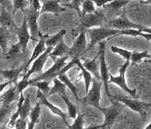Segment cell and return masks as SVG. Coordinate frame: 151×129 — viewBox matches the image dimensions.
Returning <instances> with one entry per match:
<instances>
[{"label": "cell", "mask_w": 151, "mask_h": 129, "mask_svg": "<svg viewBox=\"0 0 151 129\" xmlns=\"http://www.w3.org/2000/svg\"><path fill=\"white\" fill-rule=\"evenodd\" d=\"M46 48H47V47H46V37L43 36V37H42V38L40 39L39 40L37 41L36 46H35V48L33 49V53H32L31 57H30V58L29 59L27 64H25V65H24V74L28 71V68L29 67L30 64H32L33 61L36 60L37 58L39 57L44 52L46 51Z\"/></svg>", "instance_id": "obj_15"}, {"label": "cell", "mask_w": 151, "mask_h": 129, "mask_svg": "<svg viewBox=\"0 0 151 129\" xmlns=\"http://www.w3.org/2000/svg\"><path fill=\"white\" fill-rule=\"evenodd\" d=\"M61 98H62L63 100L64 101L66 106H67L68 116L71 119H72L74 120V119L76 118L77 114H78V109H77V107H76V106L75 104H73V103L70 101L69 98L67 96V95H66V96H62Z\"/></svg>", "instance_id": "obj_28"}, {"label": "cell", "mask_w": 151, "mask_h": 129, "mask_svg": "<svg viewBox=\"0 0 151 129\" xmlns=\"http://www.w3.org/2000/svg\"><path fill=\"white\" fill-rule=\"evenodd\" d=\"M19 97L20 94L17 93V86L14 85L13 86L10 87L7 91L0 95V106H11V104L14 101H17Z\"/></svg>", "instance_id": "obj_17"}, {"label": "cell", "mask_w": 151, "mask_h": 129, "mask_svg": "<svg viewBox=\"0 0 151 129\" xmlns=\"http://www.w3.org/2000/svg\"><path fill=\"white\" fill-rule=\"evenodd\" d=\"M67 34V30L62 29L60 30L58 33H56L55 35H52L50 37L46 39V47H52L55 48L56 45L59 44V42L63 40L64 35Z\"/></svg>", "instance_id": "obj_26"}, {"label": "cell", "mask_w": 151, "mask_h": 129, "mask_svg": "<svg viewBox=\"0 0 151 129\" xmlns=\"http://www.w3.org/2000/svg\"><path fill=\"white\" fill-rule=\"evenodd\" d=\"M0 129H1V128H0Z\"/></svg>", "instance_id": "obj_51"}, {"label": "cell", "mask_w": 151, "mask_h": 129, "mask_svg": "<svg viewBox=\"0 0 151 129\" xmlns=\"http://www.w3.org/2000/svg\"><path fill=\"white\" fill-rule=\"evenodd\" d=\"M108 129H111V128H108Z\"/></svg>", "instance_id": "obj_49"}, {"label": "cell", "mask_w": 151, "mask_h": 129, "mask_svg": "<svg viewBox=\"0 0 151 129\" xmlns=\"http://www.w3.org/2000/svg\"><path fill=\"white\" fill-rule=\"evenodd\" d=\"M24 16L27 19L29 29L30 35H31V40L34 41H38V37L41 36V34L39 32V28H38V23H37V19L39 16V13L34 11V10L30 6L24 11Z\"/></svg>", "instance_id": "obj_8"}, {"label": "cell", "mask_w": 151, "mask_h": 129, "mask_svg": "<svg viewBox=\"0 0 151 129\" xmlns=\"http://www.w3.org/2000/svg\"><path fill=\"white\" fill-rule=\"evenodd\" d=\"M41 106L42 105L39 103H37L35 106H33L29 116V121L35 124L37 123L38 119H39L40 115H41Z\"/></svg>", "instance_id": "obj_37"}, {"label": "cell", "mask_w": 151, "mask_h": 129, "mask_svg": "<svg viewBox=\"0 0 151 129\" xmlns=\"http://www.w3.org/2000/svg\"><path fill=\"white\" fill-rule=\"evenodd\" d=\"M81 4H82V2H81V1H73L72 3H69L68 4H67L66 6H68L73 9L76 10V11L80 16V19H81Z\"/></svg>", "instance_id": "obj_41"}, {"label": "cell", "mask_w": 151, "mask_h": 129, "mask_svg": "<svg viewBox=\"0 0 151 129\" xmlns=\"http://www.w3.org/2000/svg\"><path fill=\"white\" fill-rule=\"evenodd\" d=\"M70 48L67 45L64 40H63L59 42L58 45H56L55 48H53V50L50 54V57H56L57 59L60 57H63L68 55Z\"/></svg>", "instance_id": "obj_21"}, {"label": "cell", "mask_w": 151, "mask_h": 129, "mask_svg": "<svg viewBox=\"0 0 151 129\" xmlns=\"http://www.w3.org/2000/svg\"><path fill=\"white\" fill-rule=\"evenodd\" d=\"M141 31L142 32H145V33H150L151 34V28H142L141 29Z\"/></svg>", "instance_id": "obj_47"}, {"label": "cell", "mask_w": 151, "mask_h": 129, "mask_svg": "<svg viewBox=\"0 0 151 129\" xmlns=\"http://www.w3.org/2000/svg\"><path fill=\"white\" fill-rule=\"evenodd\" d=\"M37 103H39L41 105L46 106L54 115L59 116L63 119V121L65 123L66 125L68 127L69 124L67 123V120H66V117L68 116V114L63 112L62 110L59 108L58 106L53 105L52 103L47 99V95H46L45 94H43L42 92H41L40 90H37Z\"/></svg>", "instance_id": "obj_14"}, {"label": "cell", "mask_w": 151, "mask_h": 129, "mask_svg": "<svg viewBox=\"0 0 151 129\" xmlns=\"http://www.w3.org/2000/svg\"><path fill=\"white\" fill-rule=\"evenodd\" d=\"M68 59H69L68 56L58 58L56 61H55L54 64L49 69H47L46 72H43L42 74H40L39 76L36 77V78L30 79V82H36V81H46V82H52L55 78L58 77L61 69L67 64L66 62L68 61Z\"/></svg>", "instance_id": "obj_5"}, {"label": "cell", "mask_w": 151, "mask_h": 129, "mask_svg": "<svg viewBox=\"0 0 151 129\" xmlns=\"http://www.w3.org/2000/svg\"><path fill=\"white\" fill-rule=\"evenodd\" d=\"M81 62H82L83 66L96 77V80L101 81L100 74H99V61L98 54L96 55L92 60H87V59L83 58Z\"/></svg>", "instance_id": "obj_18"}, {"label": "cell", "mask_w": 151, "mask_h": 129, "mask_svg": "<svg viewBox=\"0 0 151 129\" xmlns=\"http://www.w3.org/2000/svg\"><path fill=\"white\" fill-rule=\"evenodd\" d=\"M93 3L95 4V6L99 8H102L106 5V3H108V1H102V0H95L93 1Z\"/></svg>", "instance_id": "obj_43"}, {"label": "cell", "mask_w": 151, "mask_h": 129, "mask_svg": "<svg viewBox=\"0 0 151 129\" xmlns=\"http://www.w3.org/2000/svg\"><path fill=\"white\" fill-rule=\"evenodd\" d=\"M58 78L63 83L65 84L66 86L68 87V88H69V90L72 91V94H73V95L76 97V99L77 100V101H80L79 96H78V90H77V88L76 87L75 85L72 83V81L69 79V77H68V75L66 74H59V76H58Z\"/></svg>", "instance_id": "obj_27"}, {"label": "cell", "mask_w": 151, "mask_h": 129, "mask_svg": "<svg viewBox=\"0 0 151 129\" xmlns=\"http://www.w3.org/2000/svg\"><path fill=\"white\" fill-rule=\"evenodd\" d=\"M11 112V106H3L0 107V123L7 119V116Z\"/></svg>", "instance_id": "obj_40"}, {"label": "cell", "mask_w": 151, "mask_h": 129, "mask_svg": "<svg viewBox=\"0 0 151 129\" xmlns=\"http://www.w3.org/2000/svg\"><path fill=\"white\" fill-rule=\"evenodd\" d=\"M24 99L25 97H24L23 93L20 94V97H19V99H18V103H17V108L16 112L13 113L10 117V119L7 123V128H15L16 125V123H17V119L20 118V114H21V110H22V106H23V103L24 102Z\"/></svg>", "instance_id": "obj_22"}, {"label": "cell", "mask_w": 151, "mask_h": 129, "mask_svg": "<svg viewBox=\"0 0 151 129\" xmlns=\"http://www.w3.org/2000/svg\"><path fill=\"white\" fill-rule=\"evenodd\" d=\"M111 104L108 107H102L101 106L99 108V111L102 113V115L104 116V123H102L104 128L106 127L111 128L117 119L119 114L121 111L122 106L119 103L118 101L111 100Z\"/></svg>", "instance_id": "obj_6"}, {"label": "cell", "mask_w": 151, "mask_h": 129, "mask_svg": "<svg viewBox=\"0 0 151 129\" xmlns=\"http://www.w3.org/2000/svg\"><path fill=\"white\" fill-rule=\"evenodd\" d=\"M84 116L78 112L76 118L74 119L72 125H69L68 127V129H84Z\"/></svg>", "instance_id": "obj_38"}, {"label": "cell", "mask_w": 151, "mask_h": 129, "mask_svg": "<svg viewBox=\"0 0 151 129\" xmlns=\"http://www.w3.org/2000/svg\"></svg>", "instance_id": "obj_50"}, {"label": "cell", "mask_w": 151, "mask_h": 129, "mask_svg": "<svg viewBox=\"0 0 151 129\" xmlns=\"http://www.w3.org/2000/svg\"><path fill=\"white\" fill-rule=\"evenodd\" d=\"M130 63H131L130 61H125L124 64L121 65V67L119 69V74L117 76H113L111 74H110V76H109V84H115L121 90L127 92L129 95H131L132 98L135 99V98H137V91H136V90L130 89L128 86V84L126 82V77H125L126 71H127V69L129 66Z\"/></svg>", "instance_id": "obj_4"}, {"label": "cell", "mask_w": 151, "mask_h": 129, "mask_svg": "<svg viewBox=\"0 0 151 129\" xmlns=\"http://www.w3.org/2000/svg\"><path fill=\"white\" fill-rule=\"evenodd\" d=\"M110 28L115 29L119 31H124L128 29H136V30H141L143 27L141 24H137L134 22H132L130 19H128L124 15L120 16L115 18L109 22Z\"/></svg>", "instance_id": "obj_12"}, {"label": "cell", "mask_w": 151, "mask_h": 129, "mask_svg": "<svg viewBox=\"0 0 151 129\" xmlns=\"http://www.w3.org/2000/svg\"><path fill=\"white\" fill-rule=\"evenodd\" d=\"M113 100H116L119 103L124 104L132 111L139 113L141 116H145L146 110L151 108V103H145L135 99H130L126 96H113Z\"/></svg>", "instance_id": "obj_7"}, {"label": "cell", "mask_w": 151, "mask_h": 129, "mask_svg": "<svg viewBox=\"0 0 151 129\" xmlns=\"http://www.w3.org/2000/svg\"><path fill=\"white\" fill-rule=\"evenodd\" d=\"M30 86H33L37 88V90H40L41 92L45 94L46 95H48L50 90V82L46 81H36L31 82H30Z\"/></svg>", "instance_id": "obj_32"}, {"label": "cell", "mask_w": 151, "mask_h": 129, "mask_svg": "<svg viewBox=\"0 0 151 129\" xmlns=\"http://www.w3.org/2000/svg\"><path fill=\"white\" fill-rule=\"evenodd\" d=\"M87 50V40H86V32L83 31L76 37L73 42L72 47H70L68 52V57L72 59H78Z\"/></svg>", "instance_id": "obj_9"}, {"label": "cell", "mask_w": 151, "mask_h": 129, "mask_svg": "<svg viewBox=\"0 0 151 129\" xmlns=\"http://www.w3.org/2000/svg\"><path fill=\"white\" fill-rule=\"evenodd\" d=\"M11 82H7V81H6V82H4V83L0 84V93L1 92H3L4 90V89L6 88V87L7 86H9V85H11Z\"/></svg>", "instance_id": "obj_44"}, {"label": "cell", "mask_w": 151, "mask_h": 129, "mask_svg": "<svg viewBox=\"0 0 151 129\" xmlns=\"http://www.w3.org/2000/svg\"><path fill=\"white\" fill-rule=\"evenodd\" d=\"M106 41H102L99 43V74H100V77H101V82L104 86L105 89V93L106 96L108 98L110 101L113 100V96L109 90V74L108 67L106 64Z\"/></svg>", "instance_id": "obj_1"}, {"label": "cell", "mask_w": 151, "mask_h": 129, "mask_svg": "<svg viewBox=\"0 0 151 129\" xmlns=\"http://www.w3.org/2000/svg\"><path fill=\"white\" fill-rule=\"evenodd\" d=\"M129 3V1H111L106 3V5L104 6V8L111 10V11H117L124 7L126 5Z\"/></svg>", "instance_id": "obj_35"}, {"label": "cell", "mask_w": 151, "mask_h": 129, "mask_svg": "<svg viewBox=\"0 0 151 129\" xmlns=\"http://www.w3.org/2000/svg\"><path fill=\"white\" fill-rule=\"evenodd\" d=\"M10 26H16L13 21V16L10 11L0 6V27L8 28Z\"/></svg>", "instance_id": "obj_23"}, {"label": "cell", "mask_w": 151, "mask_h": 129, "mask_svg": "<svg viewBox=\"0 0 151 129\" xmlns=\"http://www.w3.org/2000/svg\"><path fill=\"white\" fill-rule=\"evenodd\" d=\"M75 60V64L76 66H78V68L81 70V75H82L83 78H84V82H85V88H86V94H87L89 92V87H90V85L93 82V76L92 74L89 73V71L86 69V68L83 66L82 62H81V58H78V59H74Z\"/></svg>", "instance_id": "obj_20"}, {"label": "cell", "mask_w": 151, "mask_h": 129, "mask_svg": "<svg viewBox=\"0 0 151 129\" xmlns=\"http://www.w3.org/2000/svg\"><path fill=\"white\" fill-rule=\"evenodd\" d=\"M111 51L113 53L119 55L121 57H123L125 61H130V58H131L132 56L131 51L127 50V49H124V48H119V47H117V46H111Z\"/></svg>", "instance_id": "obj_34"}, {"label": "cell", "mask_w": 151, "mask_h": 129, "mask_svg": "<svg viewBox=\"0 0 151 129\" xmlns=\"http://www.w3.org/2000/svg\"><path fill=\"white\" fill-rule=\"evenodd\" d=\"M119 30L110 28L107 27H100V28H94L88 29V34L90 38V43L87 48V50L91 48L102 41H105L106 39L111 38L113 36L119 35Z\"/></svg>", "instance_id": "obj_2"}, {"label": "cell", "mask_w": 151, "mask_h": 129, "mask_svg": "<svg viewBox=\"0 0 151 129\" xmlns=\"http://www.w3.org/2000/svg\"><path fill=\"white\" fill-rule=\"evenodd\" d=\"M105 20V15L102 11L96 10L95 12L86 15L81 19V24L87 29L94 28L102 27Z\"/></svg>", "instance_id": "obj_11"}, {"label": "cell", "mask_w": 151, "mask_h": 129, "mask_svg": "<svg viewBox=\"0 0 151 129\" xmlns=\"http://www.w3.org/2000/svg\"><path fill=\"white\" fill-rule=\"evenodd\" d=\"M12 3V8H13V11H12L13 15L17 10H21L24 12L30 5V2H27L24 0H15Z\"/></svg>", "instance_id": "obj_36"}, {"label": "cell", "mask_w": 151, "mask_h": 129, "mask_svg": "<svg viewBox=\"0 0 151 129\" xmlns=\"http://www.w3.org/2000/svg\"><path fill=\"white\" fill-rule=\"evenodd\" d=\"M16 33L19 40L18 43L20 44L22 48V52L24 54H25L28 51L29 42L31 40L29 29V26H28V23H27V19L25 17H24L21 26L19 28H16Z\"/></svg>", "instance_id": "obj_13"}, {"label": "cell", "mask_w": 151, "mask_h": 129, "mask_svg": "<svg viewBox=\"0 0 151 129\" xmlns=\"http://www.w3.org/2000/svg\"><path fill=\"white\" fill-rule=\"evenodd\" d=\"M35 123H33L30 122L28 120V126H27V129H34L35 128Z\"/></svg>", "instance_id": "obj_46"}, {"label": "cell", "mask_w": 151, "mask_h": 129, "mask_svg": "<svg viewBox=\"0 0 151 129\" xmlns=\"http://www.w3.org/2000/svg\"><path fill=\"white\" fill-rule=\"evenodd\" d=\"M145 129H151V121L150 123H149V124L145 128Z\"/></svg>", "instance_id": "obj_48"}, {"label": "cell", "mask_w": 151, "mask_h": 129, "mask_svg": "<svg viewBox=\"0 0 151 129\" xmlns=\"http://www.w3.org/2000/svg\"><path fill=\"white\" fill-rule=\"evenodd\" d=\"M60 1H46L42 5V8L40 11L39 16L43 13H52L55 15H58L65 11L63 6L60 5Z\"/></svg>", "instance_id": "obj_16"}, {"label": "cell", "mask_w": 151, "mask_h": 129, "mask_svg": "<svg viewBox=\"0 0 151 129\" xmlns=\"http://www.w3.org/2000/svg\"><path fill=\"white\" fill-rule=\"evenodd\" d=\"M32 105H31V101H30V96L29 94H28L25 99H24V102L23 103V106H22V110H21V114H20V118L24 120H26L28 117L29 116L30 112L32 111Z\"/></svg>", "instance_id": "obj_31"}, {"label": "cell", "mask_w": 151, "mask_h": 129, "mask_svg": "<svg viewBox=\"0 0 151 129\" xmlns=\"http://www.w3.org/2000/svg\"><path fill=\"white\" fill-rule=\"evenodd\" d=\"M22 52V48L19 43H16L11 46V48L7 51L6 53V58L7 59H15L17 57H19V55Z\"/></svg>", "instance_id": "obj_33"}, {"label": "cell", "mask_w": 151, "mask_h": 129, "mask_svg": "<svg viewBox=\"0 0 151 129\" xmlns=\"http://www.w3.org/2000/svg\"><path fill=\"white\" fill-rule=\"evenodd\" d=\"M151 55L147 51L143 52H132L130 62L132 64H137L142 61L144 59H150Z\"/></svg>", "instance_id": "obj_29"}, {"label": "cell", "mask_w": 151, "mask_h": 129, "mask_svg": "<svg viewBox=\"0 0 151 129\" xmlns=\"http://www.w3.org/2000/svg\"><path fill=\"white\" fill-rule=\"evenodd\" d=\"M92 86L89 90V92L82 99H80L81 103L89 105L94 107L97 110H99L100 106V100H101V88H102V82L101 81L93 79Z\"/></svg>", "instance_id": "obj_3"}, {"label": "cell", "mask_w": 151, "mask_h": 129, "mask_svg": "<svg viewBox=\"0 0 151 129\" xmlns=\"http://www.w3.org/2000/svg\"><path fill=\"white\" fill-rule=\"evenodd\" d=\"M52 82L53 86L50 88V90L47 97L53 95V94H59L61 97L66 96L67 95V94H66V88H67V86H65V84L63 83L58 77L55 78Z\"/></svg>", "instance_id": "obj_24"}, {"label": "cell", "mask_w": 151, "mask_h": 129, "mask_svg": "<svg viewBox=\"0 0 151 129\" xmlns=\"http://www.w3.org/2000/svg\"><path fill=\"white\" fill-rule=\"evenodd\" d=\"M10 37V31L8 28L0 27V48L4 54L7 52V43Z\"/></svg>", "instance_id": "obj_25"}, {"label": "cell", "mask_w": 151, "mask_h": 129, "mask_svg": "<svg viewBox=\"0 0 151 129\" xmlns=\"http://www.w3.org/2000/svg\"><path fill=\"white\" fill-rule=\"evenodd\" d=\"M53 48H52V47H47L46 51L44 52L39 57L37 58L36 60L32 63L31 68L29 69H28L26 73L24 74L23 77L29 79V77L32 74H36V73L40 74H42L44 65H45L46 62L48 60V58L50 57V54L53 50Z\"/></svg>", "instance_id": "obj_10"}, {"label": "cell", "mask_w": 151, "mask_h": 129, "mask_svg": "<svg viewBox=\"0 0 151 129\" xmlns=\"http://www.w3.org/2000/svg\"><path fill=\"white\" fill-rule=\"evenodd\" d=\"M29 86H30V79H27V78L22 77V79L20 81H19V82L16 84L17 93L19 94H22L24 90H25Z\"/></svg>", "instance_id": "obj_39"}, {"label": "cell", "mask_w": 151, "mask_h": 129, "mask_svg": "<svg viewBox=\"0 0 151 129\" xmlns=\"http://www.w3.org/2000/svg\"><path fill=\"white\" fill-rule=\"evenodd\" d=\"M81 19L86 15L92 14V13L96 11V6L93 1L90 0H86V1H82L81 4Z\"/></svg>", "instance_id": "obj_30"}, {"label": "cell", "mask_w": 151, "mask_h": 129, "mask_svg": "<svg viewBox=\"0 0 151 129\" xmlns=\"http://www.w3.org/2000/svg\"><path fill=\"white\" fill-rule=\"evenodd\" d=\"M24 72V65L18 69H0V74L3 75L7 82L12 84H16L18 82L17 81L20 77V74Z\"/></svg>", "instance_id": "obj_19"}, {"label": "cell", "mask_w": 151, "mask_h": 129, "mask_svg": "<svg viewBox=\"0 0 151 129\" xmlns=\"http://www.w3.org/2000/svg\"><path fill=\"white\" fill-rule=\"evenodd\" d=\"M84 129H104L103 125H91L87 127V128H84Z\"/></svg>", "instance_id": "obj_45"}, {"label": "cell", "mask_w": 151, "mask_h": 129, "mask_svg": "<svg viewBox=\"0 0 151 129\" xmlns=\"http://www.w3.org/2000/svg\"><path fill=\"white\" fill-rule=\"evenodd\" d=\"M27 126H28V119L24 120L21 119L20 118L17 119L16 125H15V128L16 129H27Z\"/></svg>", "instance_id": "obj_42"}]
</instances>
